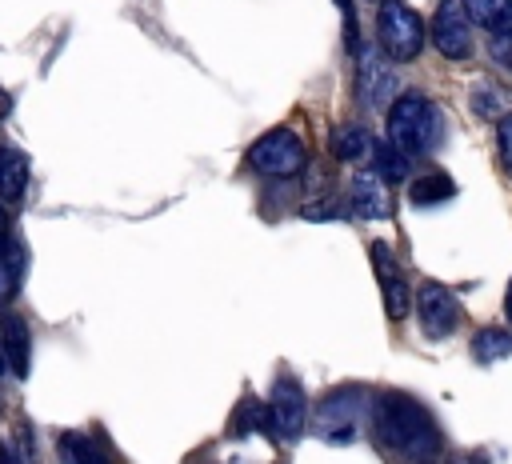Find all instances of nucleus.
I'll use <instances>...</instances> for the list:
<instances>
[{
	"label": "nucleus",
	"mask_w": 512,
	"mask_h": 464,
	"mask_svg": "<svg viewBox=\"0 0 512 464\" xmlns=\"http://www.w3.org/2000/svg\"><path fill=\"white\" fill-rule=\"evenodd\" d=\"M360 412H364L360 388H340V392H332L320 404V432L328 440H352L356 436V424H360Z\"/></svg>",
	"instance_id": "6e6552de"
},
{
	"label": "nucleus",
	"mask_w": 512,
	"mask_h": 464,
	"mask_svg": "<svg viewBox=\"0 0 512 464\" xmlns=\"http://www.w3.org/2000/svg\"><path fill=\"white\" fill-rule=\"evenodd\" d=\"M0 344H4V356H8V372L16 380H24L28 368H32V332H28V320L16 316V312L0 316Z\"/></svg>",
	"instance_id": "9b49d317"
},
{
	"label": "nucleus",
	"mask_w": 512,
	"mask_h": 464,
	"mask_svg": "<svg viewBox=\"0 0 512 464\" xmlns=\"http://www.w3.org/2000/svg\"><path fill=\"white\" fill-rule=\"evenodd\" d=\"M56 452L64 464H112V456L84 432H60L56 436Z\"/></svg>",
	"instance_id": "f8f14e48"
},
{
	"label": "nucleus",
	"mask_w": 512,
	"mask_h": 464,
	"mask_svg": "<svg viewBox=\"0 0 512 464\" xmlns=\"http://www.w3.org/2000/svg\"><path fill=\"white\" fill-rule=\"evenodd\" d=\"M360 92H364V100L368 104H388V92H392V76L380 68V60L368 52L364 56V72H360Z\"/></svg>",
	"instance_id": "f3484780"
},
{
	"label": "nucleus",
	"mask_w": 512,
	"mask_h": 464,
	"mask_svg": "<svg viewBox=\"0 0 512 464\" xmlns=\"http://www.w3.org/2000/svg\"><path fill=\"white\" fill-rule=\"evenodd\" d=\"M472 356L480 364H492V360L512 356V332L508 328H480L476 340H472Z\"/></svg>",
	"instance_id": "dca6fc26"
},
{
	"label": "nucleus",
	"mask_w": 512,
	"mask_h": 464,
	"mask_svg": "<svg viewBox=\"0 0 512 464\" xmlns=\"http://www.w3.org/2000/svg\"><path fill=\"white\" fill-rule=\"evenodd\" d=\"M452 196H456V184H452V176H444V172H428V176H416V180L408 184V200L420 204V208L440 204V200H452Z\"/></svg>",
	"instance_id": "4468645a"
},
{
	"label": "nucleus",
	"mask_w": 512,
	"mask_h": 464,
	"mask_svg": "<svg viewBox=\"0 0 512 464\" xmlns=\"http://www.w3.org/2000/svg\"><path fill=\"white\" fill-rule=\"evenodd\" d=\"M348 200L360 216L368 220H384L392 216V200H388V180L376 172V168H364L352 176V188H348Z\"/></svg>",
	"instance_id": "1a4fd4ad"
},
{
	"label": "nucleus",
	"mask_w": 512,
	"mask_h": 464,
	"mask_svg": "<svg viewBox=\"0 0 512 464\" xmlns=\"http://www.w3.org/2000/svg\"><path fill=\"white\" fill-rule=\"evenodd\" d=\"M28 188V156L16 148H0V196L20 200Z\"/></svg>",
	"instance_id": "ddd939ff"
},
{
	"label": "nucleus",
	"mask_w": 512,
	"mask_h": 464,
	"mask_svg": "<svg viewBox=\"0 0 512 464\" xmlns=\"http://www.w3.org/2000/svg\"><path fill=\"white\" fill-rule=\"evenodd\" d=\"M252 428H268V408H260L252 396L248 400H240L236 404V412H232V432H252Z\"/></svg>",
	"instance_id": "aec40b11"
},
{
	"label": "nucleus",
	"mask_w": 512,
	"mask_h": 464,
	"mask_svg": "<svg viewBox=\"0 0 512 464\" xmlns=\"http://www.w3.org/2000/svg\"><path fill=\"white\" fill-rule=\"evenodd\" d=\"M388 140L396 148H404L408 156L436 152L440 140H444V116H440V108L428 96H420V92L396 96L392 108H388Z\"/></svg>",
	"instance_id": "f03ea898"
},
{
	"label": "nucleus",
	"mask_w": 512,
	"mask_h": 464,
	"mask_svg": "<svg viewBox=\"0 0 512 464\" xmlns=\"http://www.w3.org/2000/svg\"><path fill=\"white\" fill-rule=\"evenodd\" d=\"M368 148H372V140L360 124H344V128L332 132V156L336 160H360Z\"/></svg>",
	"instance_id": "a211bd4d"
},
{
	"label": "nucleus",
	"mask_w": 512,
	"mask_h": 464,
	"mask_svg": "<svg viewBox=\"0 0 512 464\" xmlns=\"http://www.w3.org/2000/svg\"><path fill=\"white\" fill-rule=\"evenodd\" d=\"M372 436L396 460H428L440 448L432 412L408 392H380L372 400Z\"/></svg>",
	"instance_id": "f257e3e1"
},
{
	"label": "nucleus",
	"mask_w": 512,
	"mask_h": 464,
	"mask_svg": "<svg viewBox=\"0 0 512 464\" xmlns=\"http://www.w3.org/2000/svg\"><path fill=\"white\" fill-rule=\"evenodd\" d=\"M492 56H496L500 64H512V28H508V32H496V40H492Z\"/></svg>",
	"instance_id": "b1692460"
},
{
	"label": "nucleus",
	"mask_w": 512,
	"mask_h": 464,
	"mask_svg": "<svg viewBox=\"0 0 512 464\" xmlns=\"http://www.w3.org/2000/svg\"><path fill=\"white\" fill-rule=\"evenodd\" d=\"M452 464H488V460H484V456H480V452H468V456H456V460H452Z\"/></svg>",
	"instance_id": "bb28decb"
},
{
	"label": "nucleus",
	"mask_w": 512,
	"mask_h": 464,
	"mask_svg": "<svg viewBox=\"0 0 512 464\" xmlns=\"http://www.w3.org/2000/svg\"><path fill=\"white\" fill-rule=\"evenodd\" d=\"M472 104H476L480 116H496V112L504 108V92H500V84H480V88L472 92Z\"/></svg>",
	"instance_id": "412c9836"
},
{
	"label": "nucleus",
	"mask_w": 512,
	"mask_h": 464,
	"mask_svg": "<svg viewBox=\"0 0 512 464\" xmlns=\"http://www.w3.org/2000/svg\"><path fill=\"white\" fill-rule=\"evenodd\" d=\"M464 4H468L472 24L488 28L492 36L512 28V0H464Z\"/></svg>",
	"instance_id": "2eb2a0df"
},
{
	"label": "nucleus",
	"mask_w": 512,
	"mask_h": 464,
	"mask_svg": "<svg viewBox=\"0 0 512 464\" xmlns=\"http://www.w3.org/2000/svg\"><path fill=\"white\" fill-rule=\"evenodd\" d=\"M496 136H500V156H504V168L512 172V112L500 120V132H496Z\"/></svg>",
	"instance_id": "5701e85b"
},
{
	"label": "nucleus",
	"mask_w": 512,
	"mask_h": 464,
	"mask_svg": "<svg viewBox=\"0 0 512 464\" xmlns=\"http://www.w3.org/2000/svg\"><path fill=\"white\" fill-rule=\"evenodd\" d=\"M504 312H508V320H512V280H508V292H504Z\"/></svg>",
	"instance_id": "cd10ccee"
},
{
	"label": "nucleus",
	"mask_w": 512,
	"mask_h": 464,
	"mask_svg": "<svg viewBox=\"0 0 512 464\" xmlns=\"http://www.w3.org/2000/svg\"><path fill=\"white\" fill-rule=\"evenodd\" d=\"M8 368V356H4V344H0V372Z\"/></svg>",
	"instance_id": "c85d7f7f"
},
{
	"label": "nucleus",
	"mask_w": 512,
	"mask_h": 464,
	"mask_svg": "<svg viewBox=\"0 0 512 464\" xmlns=\"http://www.w3.org/2000/svg\"><path fill=\"white\" fill-rule=\"evenodd\" d=\"M248 164H252V172H260V176L288 180V176H300V172H304L308 148H304V140H300L292 128H272V132H264V136L248 148Z\"/></svg>",
	"instance_id": "20e7f679"
},
{
	"label": "nucleus",
	"mask_w": 512,
	"mask_h": 464,
	"mask_svg": "<svg viewBox=\"0 0 512 464\" xmlns=\"http://www.w3.org/2000/svg\"><path fill=\"white\" fill-rule=\"evenodd\" d=\"M416 312H420V328L428 336H448L456 324H460V300L452 296V288L436 284V280H424L420 292H416Z\"/></svg>",
	"instance_id": "0eeeda50"
},
{
	"label": "nucleus",
	"mask_w": 512,
	"mask_h": 464,
	"mask_svg": "<svg viewBox=\"0 0 512 464\" xmlns=\"http://www.w3.org/2000/svg\"><path fill=\"white\" fill-rule=\"evenodd\" d=\"M304 420H308V400H304L300 384L280 376L272 396H268V432L280 440H292L304 432Z\"/></svg>",
	"instance_id": "423d86ee"
},
{
	"label": "nucleus",
	"mask_w": 512,
	"mask_h": 464,
	"mask_svg": "<svg viewBox=\"0 0 512 464\" xmlns=\"http://www.w3.org/2000/svg\"><path fill=\"white\" fill-rule=\"evenodd\" d=\"M0 464H32V452L24 448V436H20V448H12V444L0 448Z\"/></svg>",
	"instance_id": "a878e982"
},
{
	"label": "nucleus",
	"mask_w": 512,
	"mask_h": 464,
	"mask_svg": "<svg viewBox=\"0 0 512 464\" xmlns=\"http://www.w3.org/2000/svg\"><path fill=\"white\" fill-rule=\"evenodd\" d=\"M432 44L448 60H464L472 52V16L464 0H444L432 16Z\"/></svg>",
	"instance_id": "39448f33"
},
{
	"label": "nucleus",
	"mask_w": 512,
	"mask_h": 464,
	"mask_svg": "<svg viewBox=\"0 0 512 464\" xmlns=\"http://www.w3.org/2000/svg\"><path fill=\"white\" fill-rule=\"evenodd\" d=\"M376 36H380L384 56L404 64V60H416L424 48V20L404 0H384L376 16Z\"/></svg>",
	"instance_id": "7ed1b4c3"
},
{
	"label": "nucleus",
	"mask_w": 512,
	"mask_h": 464,
	"mask_svg": "<svg viewBox=\"0 0 512 464\" xmlns=\"http://www.w3.org/2000/svg\"><path fill=\"white\" fill-rule=\"evenodd\" d=\"M336 4H340V12H344V44H348V52H356L360 40H356V12H352V0H336Z\"/></svg>",
	"instance_id": "4be33fe9"
},
{
	"label": "nucleus",
	"mask_w": 512,
	"mask_h": 464,
	"mask_svg": "<svg viewBox=\"0 0 512 464\" xmlns=\"http://www.w3.org/2000/svg\"><path fill=\"white\" fill-rule=\"evenodd\" d=\"M16 252V244H12V220H8V212L0 208V260H8Z\"/></svg>",
	"instance_id": "393cba45"
},
{
	"label": "nucleus",
	"mask_w": 512,
	"mask_h": 464,
	"mask_svg": "<svg viewBox=\"0 0 512 464\" xmlns=\"http://www.w3.org/2000/svg\"><path fill=\"white\" fill-rule=\"evenodd\" d=\"M372 260H376V276H380V288H384V312H388V320H404L408 316V304H412V292H408L404 276L396 272V260H392L388 244H372Z\"/></svg>",
	"instance_id": "9d476101"
},
{
	"label": "nucleus",
	"mask_w": 512,
	"mask_h": 464,
	"mask_svg": "<svg viewBox=\"0 0 512 464\" xmlns=\"http://www.w3.org/2000/svg\"><path fill=\"white\" fill-rule=\"evenodd\" d=\"M408 168H412V156H408L404 148H396L392 140H380V144H376V172H380L384 180H404Z\"/></svg>",
	"instance_id": "6ab92c4d"
}]
</instances>
